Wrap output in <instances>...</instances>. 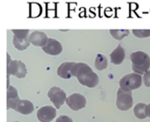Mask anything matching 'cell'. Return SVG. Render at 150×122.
<instances>
[{
    "label": "cell",
    "mask_w": 150,
    "mask_h": 122,
    "mask_svg": "<svg viewBox=\"0 0 150 122\" xmlns=\"http://www.w3.org/2000/svg\"><path fill=\"white\" fill-rule=\"evenodd\" d=\"M72 77H76L78 82L89 88L98 85L99 78L97 73L85 63H76L72 68Z\"/></svg>",
    "instance_id": "obj_1"
},
{
    "label": "cell",
    "mask_w": 150,
    "mask_h": 122,
    "mask_svg": "<svg viewBox=\"0 0 150 122\" xmlns=\"http://www.w3.org/2000/svg\"><path fill=\"white\" fill-rule=\"evenodd\" d=\"M130 59L132 62V69L134 73L144 74L149 70L150 57L147 52L142 51H137L130 55Z\"/></svg>",
    "instance_id": "obj_2"
},
{
    "label": "cell",
    "mask_w": 150,
    "mask_h": 122,
    "mask_svg": "<svg viewBox=\"0 0 150 122\" xmlns=\"http://www.w3.org/2000/svg\"><path fill=\"white\" fill-rule=\"evenodd\" d=\"M27 70L25 65L20 60H12L7 53V86H10V75L15 76L18 79H23L26 76Z\"/></svg>",
    "instance_id": "obj_3"
},
{
    "label": "cell",
    "mask_w": 150,
    "mask_h": 122,
    "mask_svg": "<svg viewBox=\"0 0 150 122\" xmlns=\"http://www.w3.org/2000/svg\"><path fill=\"white\" fill-rule=\"evenodd\" d=\"M142 78L137 73H129L125 75L120 80V86L123 91L132 92L142 86Z\"/></svg>",
    "instance_id": "obj_4"
},
{
    "label": "cell",
    "mask_w": 150,
    "mask_h": 122,
    "mask_svg": "<svg viewBox=\"0 0 150 122\" xmlns=\"http://www.w3.org/2000/svg\"><path fill=\"white\" fill-rule=\"evenodd\" d=\"M134 105V100L132 92L123 91L121 88L118 90L117 99H116V106L118 109L120 111H127Z\"/></svg>",
    "instance_id": "obj_5"
},
{
    "label": "cell",
    "mask_w": 150,
    "mask_h": 122,
    "mask_svg": "<svg viewBox=\"0 0 150 122\" xmlns=\"http://www.w3.org/2000/svg\"><path fill=\"white\" fill-rule=\"evenodd\" d=\"M47 97L49 98L50 101L54 104L56 109L61 108V107L65 103L67 99L66 93L58 86L51 87L47 93Z\"/></svg>",
    "instance_id": "obj_6"
},
{
    "label": "cell",
    "mask_w": 150,
    "mask_h": 122,
    "mask_svg": "<svg viewBox=\"0 0 150 122\" xmlns=\"http://www.w3.org/2000/svg\"><path fill=\"white\" fill-rule=\"evenodd\" d=\"M66 104L73 111H79L85 107L86 99L81 93H73L70 94L66 99Z\"/></svg>",
    "instance_id": "obj_7"
},
{
    "label": "cell",
    "mask_w": 150,
    "mask_h": 122,
    "mask_svg": "<svg viewBox=\"0 0 150 122\" xmlns=\"http://www.w3.org/2000/svg\"><path fill=\"white\" fill-rule=\"evenodd\" d=\"M56 117V108L52 106L40 107L37 112V118L40 122H51Z\"/></svg>",
    "instance_id": "obj_8"
},
{
    "label": "cell",
    "mask_w": 150,
    "mask_h": 122,
    "mask_svg": "<svg viewBox=\"0 0 150 122\" xmlns=\"http://www.w3.org/2000/svg\"><path fill=\"white\" fill-rule=\"evenodd\" d=\"M42 50L45 53H47L48 55L56 56L62 52L63 48H62V44L58 40L49 38L47 39V44L42 47Z\"/></svg>",
    "instance_id": "obj_9"
},
{
    "label": "cell",
    "mask_w": 150,
    "mask_h": 122,
    "mask_svg": "<svg viewBox=\"0 0 150 122\" xmlns=\"http://www.w3.org/2000/svg\"><path fill=\"white\" fill-rule=\"evenodd\" d=\"M28 39H29L30 44L42 48L47 44L48 38L45 32L40 31H33L29 35Z\"/></svg>",
    "instance_id": "obj_10"
},
{
    "label": "cell",
    "mask_w": 150,
    "mask_h": 122,
    "mask_svg": "<svg viewBox=\"0 0 150 122\" xmlns=\"http://www.w3.org/2000/svg\"><path fill=\"white\" fill-rule=\"evenodd\" d=\"M13 110H15L16 112L21 114L28 115L34 111V107L33 104L28 100H19L16 104V106L14 107Z\"/></svg>",
    "instance_id": "obj_11"
},
{
    "label": "cell",
    "mask_w": 150,
    "mask_h": 122,
    "mask_svg": "<svg viewBox=\"0 0 150 122\" xmlns=\"http://www.w3.org/2000/svg\"><path fill=\"white\" fill-rule=\"evenodd\" d=\"M75 62H63L57 68V75L64 79H69L72 77V68Z\"/></svg>",
    "instance_id": "obj_12"
},
{
    "label": "cell",
    "mask_w": 150,
    "mask_h": 122,
    "mask_svg": "<svg viewBox=\"0 0 150 122\" xmlns=\"http://www.w3.org/2000/svg\"><path fill=\"white\" fill-rule=\"evenodd\" d=\"M111 57V62L113 65H120L123 63V61L125 60L126 58V52L124 50V48L119 45L110 54Z\"/></svg>",
    "instance_id": "obj_13"
},
{
    "label": "cell",
    "mask_w": 150,
    "mask_h": 122,
    "mask_svg": "<svg viewBox=\"0 0 150 122\" xmlns=\"http://www.w3.org/2000/svg\"><path fill=\"white\" fill-rule=\"evenodd\" d=\"M19 100L17 89L10 86L7 88V109H13Z\"/></svg>",
    "instance_id": "obj_14"
},
{
    "label": "cell",
    "mask_w": 150,
    "mask_h": 122,
    "mask_svg": "<svg viewBox=\"0 0 150 122\" xmlns=\"http://www.w3.org/2000/svg\"><path fill=\"white\" fill-rule=\"evenodd\" d=\"M12 44L14 47L18 51H24L27 49L28 46L30 45L28 38H20V37H17L14 35L12 38Z\"/></svg>",
    "instance_id": "obj_15"
},
{
    "label": "cell",
    "mask_w": 150,
    "mask_h": 122,
    "mask_svg": "<svg viewBox=\"0 0 150 122\" xmlns=\"http://www.w3.org/2000/svg\"><path fill=\"white\" fill-rule=\"evenodd\" d=\"M146 107L147 105L144 103H138L135 105L134 108V114L135 115V117L139 120H144L147 118V114H146Z\"/></svg>",
    "instance_id": "obj_16"
},
{
    "label": "cell",
    "mask_w": 150,
    "mask_h": 122,
    "mask_svg": "<svg viewBox=\"0 0 150 122\" xmlns=\"http://www.w3.org/2000/svg\"><path fill=\"white\" fill-rule=\"evenodd\" d=\"M108 66V62H107V59L105 55L103 54H98L95 59V67L97 70L98 71H103L105 69L107 68Z\"/></svg>",
    "instance_id": "obj_17"
},
{
    "label": "cell",
    "mask_w": 150,
    "mask_h": 122,
    "mask_svg": "<svg viewBox=\"0 0 150 122\" xmlns=\"http://www.w3.org/2000/svg\"><path fill=\"white\" fill-rule=\"evenodd\" d=\"M110 34L116 40H122L125 37L128 36L130 33L129 30H110Z\"/></svg>",
    "instance_id": "obj_18"
},
{
    "label": "cell",
    "mask_w": 150,
    "mask_h": 122,
    "mask_svg": "<svg viewBox=\"0 0 150 122\" xmlns=\"http://www.w3.org/2000/svg\"><path fill=\"white\" fill-rule=\"evenodd\" d=\"M133 34L139 38H145L150 37V30H133Z\"/></svg>",
    "instance_id": "obj_19"
},
{
    "label": "cell",
    "mask_w": 150,
    "mask_h": 122,
    "mask_svg": "<svg viewBox=\"0 0 150 122\" xmlns=\"http://www.w3.org/2000/svg\"><path fill=\"white\" fill-rule=\"evenodd\" d=\"M14 36L20 38H28L29 37V30H12L11 31Z\"/></svg>",
    "instance_id": "obj_20"
},
{
    "label": "cell",
    "mask_w": 150,
    "mask_h": 122,
    "mask_svg": "<svg viewBox=\"0 0 150 122\" xmlns=\"http://www.w3.org/2000/svg\"><path fill=\"white\" fill-rule=\"evenodd\" d=\"M142 80L144 81V85L147 87H150V70L147 71L144 73V77H143Z\"/></svg>",
    "instance_id": "obj_21"
},
{
    "label": "cell",
    "mask_w": 150,
    "mask_h": 122,
    "mask_svg": "<svg viewBox=\"0 0 150 122\" xmlns=\"http://www.w3.org/2000/svg\"><path fill=\"white\" fill-rule=\"evenodd\" d=\"M55 122H73V120L67 115H61L56 119Z\"/></svg>",
    "instance_id": "obj_22"
},
{
    "label": "cell",
    "mask_w": 150,
    "mask_h": 122,
    "mask_svg": "<svg viewBox=\"0 0 150 122\" xmlns=\"http://www.w3.org/2000/svg\"><path fill=\"white\" fill-rule=\"evenodd\" d=\"M146 114H147V117L150 118V104L147 105V107H146Z\"/></svg>",
    "instance_id": "obj_23"
},
{
    "label": "cell",
    "mask_w": 150,
    "mask_h": 122,
    "mask_svg": "<svg viewBox=\"0 0 150 122\" xmlns=\"http://www.w3.org/2000/svg\"><path fill=\"white\" fill-rule=\"evenodd\" d=\"M14 122H18V121H14Z\"/></svg>",
    "instance_id": "obj_24"
}]
</instances>
